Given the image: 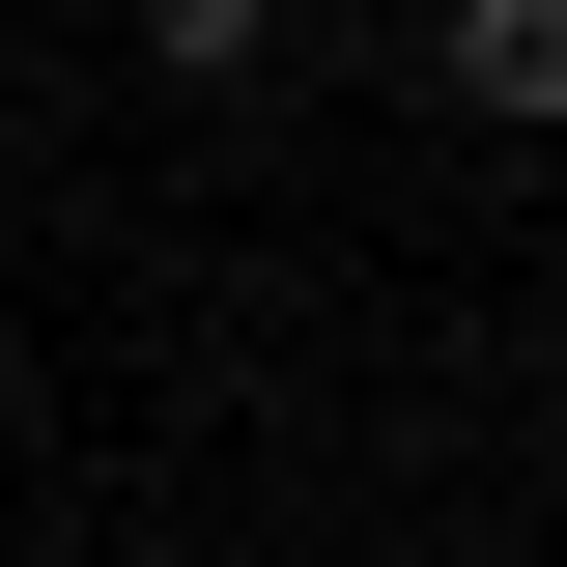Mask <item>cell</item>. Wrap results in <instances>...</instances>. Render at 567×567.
<instances>
[{
  "label": "cell",
  "mask_w": 567,
  "mask_h": 567,
  "mask_svg": "<svg viewBox=\"0 0 567 567\" xmlns=\"http://www.w3.org/2000/svg\"><path fill=\"white\" fill-rule=\"evenodd\" d=\"M454 114H567V0H483V29H425Z\"/></svg>",
  "instance_id": "cell-1"
}]
</instances>
